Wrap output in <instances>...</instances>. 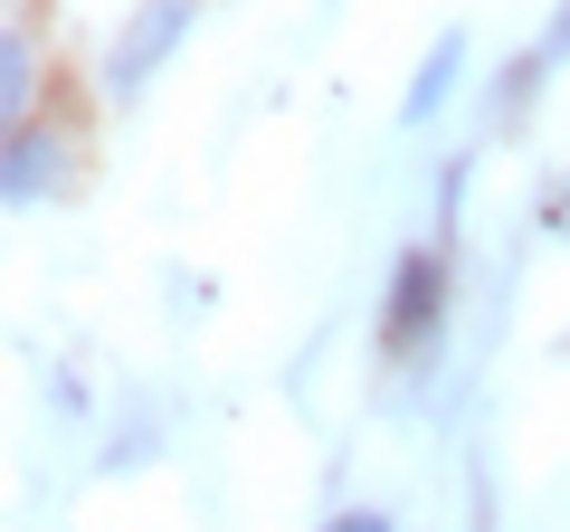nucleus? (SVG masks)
Segmentation results:
<instances>
[{"instance_id":"f257e3e1","label":"nucleus","mask_w":570,"mask_h":532,"mask_svg":"<svg viewBox=\"0 0 570 532\" xmlns=\"http://www.w3.org/2000/svg\"><path fill=\"white\" fill-rule=\"evenodd\" d=\"M381 362L390 371H428L438 343H448V238H419L390 257V286H381Z\"/></svg>"},{"instance_id":"f03ea898","label":"nucleus","mask_w":570,"mask_h":532,"mask_svg":"<svg viewBox=\"0 0 570 532\" xmlns=\"http://www.w3.org/2000/svg\"><path fill=\"white\" fill-rule=\"evenodd\" d=\"M200 10H209V0H134V10L115 20V39H105V58H96V86H105V105H134L142 86L163 77V67L190 48Z\"/></svg>"},{"instance_id":"7ed1b4c3","label":"nucleus","mask_w":570,"mask_h":532,"mask_svg":"<svg viewBox=\"0 0 570 532\" xmlns=\"http://www.w3.org/2000/svg\"><path fill=\"white\" fill-rule=\"evenodd\" d=\"M58 190H67V124H48V115L10 124V134H0V200L29 219V209L58 200Z\"/></svg>"},{"instance_id":"20e7f679","label":"nucleus","mask_w":570,"mask_h":532,"mask_svg":"<svg viewBox=\"0 0 570 532\" xmlns=\"http://www.w3.org/2000/svg\"><path fill=\"white\" fill-rule=\"evenodd\" d=\"M466 58H475V39H466V29H438V39H428V58L409 67L400 115H390V124H400V134H428V124H438V115L456 105V86H466Z\"/></svg>"},{"instance_id":"39448f33","label":"nucleus","mask_w":570,"mask_h":532,"mask_svg":"<svg viewBox=\"0 0 570 532\" xmlns=\"http://www.w3.org/2000/svg\"><path fill=\"white\" fill-rule=\"evenodd\" d=\"M39 86H48V48L29 39V20H10V29H0V115L29 124V115H39Z\"/></svg>"},{"instance_id":"423d86ee","label":"nucleus","mask_w":570,"mask_h":532,"mask_svg":"<svg viewBox=\"0 0 570 532\" xmlns=\"http://www.w3.org/2000/svg\"><path fill=\"white\" fill-rule=\"evenodd\" d=\"M532 58H542V77H561V67H570V0H551V20H542V39H532Z\"/></svg>"},{"instance_id":"0eeeda50","label":"nucleus","mask_w":570,"mask_h":532,"mask_svg":"<svg viewBox=\"0 0 570 532\" xmlns=\"http://www.w3.org/2000/svg\"><path fill=\"white\" fill-rule=\"evenodd\" d=\"M314 532H400V523H390L381 504H333V513H324Z\"/></svg>"},{"instance_id":"6e6552de","label":"nucleus","mask_w":570,"mask_h":532,"mask_svg":"<svg viewBox=\"0 0 570 532\" xmlns=\"http://www.w3.org/2000/svg\"><path fill=\"white\" fill-rule=\"evenodd\" d=\"M542 238H561V247H570V190H561V181L542 190Z\"/></svg>"},{"instance_id":"1a4fd4ad","label":"nucleus","mask_w":570,"mask_h":532,"mask_svg":"<svg viewBox=\"0 0 570 532\" xmlns=\"http://www.w3.org/2000/svg\"><path fill=\"white\" fill-rule=\"evenodd\" d=\"M48 410H58V418H86V381H67V371H58V381H48Z\"/></svg>"},{"instance_id":"9d476101","label":"nucleus","mask_w":570,"mask_h":532,"mask_svg":"<svg viewBox=\"0 0 570 532\" xmlns=\"http://www.w3.org/2000/svg\"><path fill=\"white\" fill-rule=\"evenodd\" d=\"M561 190H570V181H561Z\"/></svg>"}]
</instances>
